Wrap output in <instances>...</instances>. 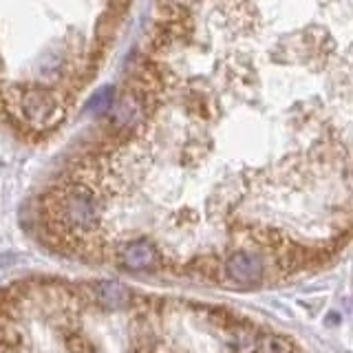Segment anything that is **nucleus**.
I'll use <instances>...</instances> for the list:
<instances>
[{
    "instance_id": "nucleus-1",
    "label": "nucleus",
    "mask_w": 353,
    "mask_h": 353,
    "mask_svg": "<svg viewBox=\"0 0 353 353\" xmlns=\"http://www.w3.org/2000/svg\"><path fill=\"white\" fill-rule=\"evenodd\" d=\"M265 279L263 261L248 250H236L228 254L223 263V285H234V287H256Z\"/></svg>"
},
{
    "instance_id": "nucleus-7",
    "label": "nucleus",
    "mask_w": 353,
    "mask_h": 353,
    "mask_svg": "<svg viewBox=\"0 0 353 353\" xmlns=\"http://www.w3.org/2000/svg\"><path fill=\"white\" fill-rule=\"evenodd\" d=\"M232 336V345H234V351L236 353H252L254 349H256V342L261 338V334L256 331V327H254L250 320L243 327H239Z\"/></svg>"
},
{
    "instance_id": "nucleus-10",
    "label": "nucleus",
    "mask_w": 353,
    "mask_h": 353,
    "mask_svg": "<svg viewBox=\"0 0 353 353\" xmlns=\"http://www.w3.org/2000/svg\"><path fill=\"white\" fill-rule=\"evenodd\" d=\"M130 353H152V351H150V347H139V345H135V347L130 349Z\"/></svg>"
},
{
    "instance_id": "nucleus-3",
    "label": "nucleus",
    "mask_w": 353,
    "mask_h": 353,
    "mask_svg": "<svg viewBox=\"0 0 353 353\" xmlns=\"http://www.w3.org/2000/svg\"><path fill=\"white\" fill-rule=\"evenodd\" d=\"M86 290H88V298L95 301L102 309H108V312H121L130 303V290L115 281L95 283L91 287H86Z\"/></svg>"
},
{
    "instance_id": "nucleus-5",
    "label": "nucleus",
    "mask_w": 353,
    "mask_h": 353,
    "mask_svg": "<svg viewBox=\"0 0 353 353\" xmlns=\"http://www.w3.org/2000/svg\"><path fill=\"white\" fill-rule=\"evenodd\" d=\"M203 314L210 325L219 331H225V334H234L239 327L248 323L245 316L236 314L234 309H230V307H205Z\"/></svg>"
},
{
    "instance_id": "nucleus-8",
    "label": "nucleus",
    "mask_w": 353,
    "mask_h": 353,
    "mask_svg": "<svg viewBox=\"0 0 353 353\" xmlns=\"http://www.w3.org/2000/svg\"><path fill=\"white\" fill-rule=\"evenodd\" d=\"M22 342H25V336H22V331L16 327L14 320H0V345L20 349Z\"/></svg>"
},
{
    "instance_id": "nucleus-4",
    "label": "nucleus",
    "mask_w": 353,
    "mask_h": 353,
    "mask_svg": "<svg viewBox=\"0 0 353 353\" xmlns=\"http://www.w3.org/2000/svg\"><path fill=\"white\" fill-rule=\"evenodd\" d=\"M181 276L199 283H221V279H223V261L216 254H199L192 261L181 265Z\"/></svg>"
},
{
    "instance_id": "nucleus-11",
    "label": "nucleus",
    "mask_w": 353,
    "mask_h": 353,
    "mask_svg": "<svg viewBox=\"0 0 353 353\" xmlns=\"http://www.w3.org/2000/svg\"><path fill=\"white\" fill-rule=\"evenodd\" d=\"M0 353H20V349H11V347L0 345Z\"/></svg>"
},
{
    "instance_id": "nucleus-9",
    "label": "nucleus",
    "mask_w": 353,
    "mask_h": 353,
    "mask_svg": "<svg viewBox=\"0 0 353 353\" xmlns=\"http://www.w3.org/2000/svg\"><path fill=\"white\" fill-rule=\"evenodd\" d=\"M64 345L66 349H69V353H97L95 345L88 338H84L80 331H66V336H64Z\"/></svg>"
},
{
    "instance_id": "nucleus-2",
    "label": "nucleus",
    "mask_w": 353,
    "mask_h": 353,
    "mask_svg": "<svg viewBox=\"0 0 353 353\" xmlns=\"http://www.w3.org/2000/svg\"><path fill=\"white\" fill-rule=\"evenodd\" d=\"M115 259H119V263L124 265L126 270L141 272V270L157 268L161 254H159L157 248H154L152 241H148V239H135V241H128L121 248H117V256Z\"/></svg>"
},
{
    "instance_id": "nucleus-6",
    "label": "nucleus",
    "mask_w": 353,
    "mask_h": 353,
    "mask_svg": "<svg viewBox=\"0 0 353 353\" xmlns=\"http://www.w3.org/2000/svg\"><path fill=\"white\" fill-rule=\"evenodd\" d=\"M254 353H301L298 345L287 336H279V334H261L256 349Z\"/></svg>"
}]
</instances>
